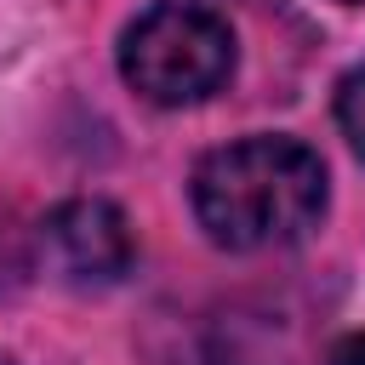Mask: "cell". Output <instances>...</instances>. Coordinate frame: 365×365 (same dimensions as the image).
Wrapping results in <instances>:
<instances>
[{
  "label": "cell",
  "mask_w": 365,
  "mask_h": 365,
  "mask_svg": "<svg viewBox=\"0 0 365 365\" xmlns=\"http://www.w3.org/2000/svg\"><path fill=\"white\" fill-rule=\"evenodd\" d=\"M188 200L200 228L228 251L297 245L325 217V165L297 137H245L194 165Z\"/></svg>",
  "instance_id": "obj_1"
},
{
  "label": "cell",
  "mask_w": 365,
  "mask_h": 365,
  "mask_svg": "<svg viewBox=\"0 0 365 365\" xmlns=\"http://www.w3.org/2000/svg\"><path fill=\"white\" fill-rule=\"evenodd\" d=\"M120 74H125V86L137 97H148L160 108L205 103L234 74V34L205 6L160 0V6H148L125 29V40H120Z\"/></svg>",
  "instance_id": "obj_2"
},
{
  "label": "cell",
  "mask_w": 365,
  "mask_h": 365,
  "mask_svg": "<svg viewBox=\"0 0 365 365\" xmlns=\"http://www.w3.org/2000/svg\"><path fill=\"white\" fill-rule=\"evenodd\" d=\"M40 251L74 285H114L120 274H131V257H137L131 222L108 200H63L40 222Z\"/></svg>",
  "instance_id": "obj_3"
},
{
  "label": "cell",
  "mask_w": 365,
  "mask_h": 365,
  "mask_svg": "<svg viewBox=\"0 0 365 365\" xmlns=\"http://www.w3.org/2000/svg\"><path fill=\"white\" fill-rule=\"evenodd\" d=\"M336 125L354 143V154L365 160V68H354V74L336 80Z\"/></svg>",
  "instance_id": "obj_4"
},
{
  "label": "cell",
  "mask_w": 365,
  "mask_h": 365,
  "mask_svg": "<svg viewBox=\"0 0 365 365\" xmlns=\"http://www.w3.org/2000/svg\"><path fill=\"white\" fill-rule=\"evenodd\" d=\"M325 365H365V331L336 336V342H331V354H325Z\"/></svg>",
  "instance_id": "obj_5"
},
{
  "label": "cell",
  "mask_w": 365,
  "mask_h": 365,
  "mask_svg": "<svg viewBox=\"0 0 365 365\" xmlns=\"http://www.w3.org/2000/svg\"><path fill=\"white\" fill-rule=\"evenodd\" d=\"M348 6H359V0H348Z\"/></svg>",
  "instance_id": "obj_6"
}]
</instances>
